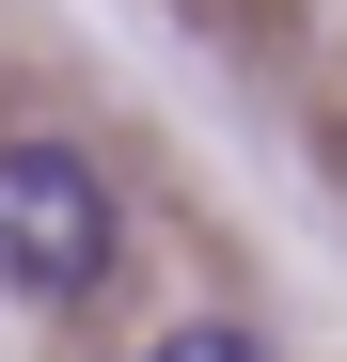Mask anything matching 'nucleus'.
<instances>
[{
  "instance_id": "obj_1",
  "label": "nucleus",
  "mask_w": 347,
  "mask_h": 362,
  "mask_svg": "<svg viewBox=\"0 0 347 362\" xmlns=\"http://www.w3.org/2000/svg\"><path fill=\"white\" fill-rule=\"evenodd\" d=\"M110 173L79 142H0V284L16 299H95L110 284Z\"/></svg>"
},
{
  "instance_id": "obj_2",
  "label": "nucleus",
  "mask_w": 347,
  "mask_h": 362,
  "mask_svg": "<svg viewBox=\"0 0 347 362\" xmlns=\"http://www.w3.org/2000/svg\"><path fill=\"white\" fill-rule=\"evenodd\" d=\"M142 362H268V346H253V331H237V315H190V331H158V346H142Z\"/></svg>"
}]
</instances>
